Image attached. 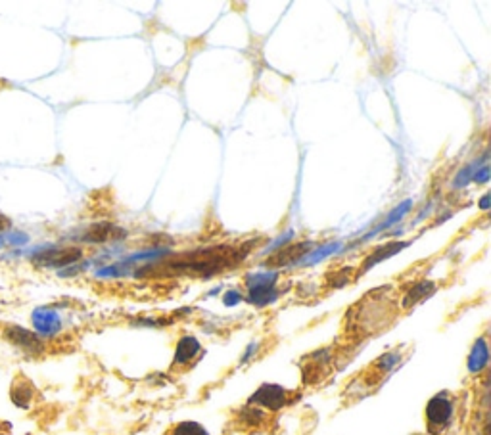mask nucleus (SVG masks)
<instances>
[{"label": "nucleus", "instance_id": "obj_9", "mask_svg": "<svg viewBox=\"0 0 491 435\" xmlns=\"http://www.w3.org/2000/svg\"><path fill=\"white\" fill-rule=\"evenodd\" d=\"M487 360H490V351H487V343H485L484 338L474 343L472 347V353L468 357V370L472 374H480L485 367H487Z\"/></svg>", "mask_w": 491, "mask_h": 435}, {"label": "nucleus", "instance_id": "obj_14", "mask_svg": "<svg viewBox=\"0 0 491 435\" xmlns=\"http://www.w3.org/2000/svg\"><path fill=\"white\" fill-rule=\"evenodd\" d=\"M6 228H10V219L0 213V231H6Z\"/></svg>", "mask_w": 491, "mask_h": 435}, {"label": "nucleus", "instance_id": "obj_2", "mask_svg": "<svg viewBox=\"0 0 491 435\" xmlns=\"http://www.w3.org/2000/svg\"><path fill=\"white\" fill-rule=\"evenodd\" d=\"M455 415V405L447 393H437L436 397H432L426 407V422H428V429H432L434 434H440L442 429H445L453 420Z\"/></svg>", "mask_w": 491, "mask_h": 435}, {"label": "nucleus", "instance_id": "obj_8", "mask_svg": "<svg viewBox=\"0 0 491 435\" xmlns=\"http://www.w3.org/2000/svg\"><path fill=\"white\" fill-rule=\"evenodd\" d=\"M200 341L192 336H184L177 343V351H175V359H173V367H184L190 360L196 359V355L200 353Z\"/></svg>", "mask_w": 491, "mask_h": 435}, {"label": "nucleus", "instance_id": "obj_6", "mask_svg": "<svg viewBox=\"0 0 491 435\" xmlns=\"http://www.w3.org/2000/svg\"><path fill=\"white\" fill-rule=\"evenodd\" d=\"M125 234L127 232L111 223H98V225H90L83 232L81 240L89 244H104V242H116V240L125 238Z\"/></svg>", "mask_w": 491, "mask_h": 435}, {"label": "nucleus", "instance_id": "obj_4", "mask_svg": "<svg viewBox=\"0 0 491 435\" xmlns=\"http://www.w3.org/2000/svg\"><path fill=\"white\" fill-rule=\"evenodd\" d=\"M4 338H6L12 345H16L18 349H21L23 353L28 355H39L42 353V340L39 338V333L31 332L28 328L18 326V324H8L4 328Z\"/></svg>", "mask_w": 491, "mask_h": 435}, {"label": "nucleus", "instance_id": "obj_3", "mask_svg": "<svg viewBox=\"0 0 491 435\" xmlns=\"http://www.w3.org/2000/svg\"><path fill=\"white\" fill-rule=\"evenodd\" d=\"M290 401V393L286 389L274 386V384H265L261 386L250 399V405L261 408V410H280L284 408Z\"/></svg>", "mask_w": 491, "mask_h": 435}, {"label": "nucleus", "instance_id": "obj_12", "mask_svg": "<svg viewBox=\"0 0 491 435\" xmlns=\"http://www.w3.org/2000/svg\"><path fill=\"white\" fill-rule=\"evenodd\" d=\"M432 292H434V284H432V282H420V284L413 286L409 292L403 295L401 307L403 309H409V307H413L415 303L424 300V298Z\"/></svg>", "mask_w": 491, "mask_h": 435}, {"label": "nucleus", "instance_id": "obj_10", "mask_svg": "<svg viewBox=\"0 0 491 435\" xmlns=\"http://www.w3.org/2000/svg\"><path fill=\"white\" fill-rule=\"evenodd\" d=\"M33 322H35V328H37V332L47 333V336L54 333L56 330H58V326H60V320H58L56 313L47 311V309L37 311V313L33 314Z\"/></svg>", "mask_w": 491, "mask_h": 435}, {"label": "nucleus", "instance_id": "obj_13", "mask_svg": "<svg viewBox=\"0 0 491 435\" xmlns=\"http://www.w3.org/2000/svg\"><path fill=\"white\" fill-rule=\"evenodd\" d=\"M171 435H210L204 426H200L198 422H181L177 424Z\"/></svg>", "mask_w": 491, "mask_h": 435}, {"label": "nucleus", "instance_id": "obj_7", "mask_svg": "<svg viewBox=\"0 0 491 435\" xmlns=\"http://www.w3.org/2000/svg\"><path fill=\"white\" fill-rule=\"evenodd\" d=\"M309 250H311V242H298V244L286 245V247H282L280 252L273 253L271 257L267 259V265L269 266L290 265L292 261L300 259L301 255H305Z\"/></svg>", "mask_w": 491, "mask_h": 435}, {"label": "nucleus", "instance_id": "obj_11", "mask_svg": "<svg viewBox=\"0 0 491 435\" xmlns=\"http://www.w3.org/2000/svg\"><path fill=\"white\" fill-rule=\"evenodd\" d=\"M10 399H12L16 407L28 408L31 399H33V389H31V386L25 380L16 381L12 389H10Z\"/></svg>", "mask_w": 491, "mask_h": 435}, {"label": "nucleus", "instance_id": "obj_5", "mask_svg": "<svg viewBox=\"0 0 491 435\" xmlns=\"http://www.w3.org/2000/svg\"><path fill=\"white\" fill-rule=\"evenodd\" d=\"M81 247H56V250H47V252L37 253L35 263L41 266H66L75 263L77 259H81Z\"/></svg>", "mask_w": 491, "mask_h": 435}, {"label": "nucleus", "instance_id": "obj_1", "mask_svg": "<svg viewBox=\"0 0 491 435\" xmlns=\"http://www.w3.org/2000/svg\"><path fill=\"white\" fill-rule=\"evenodd\" d=\"M244 255V252H238L229 245H217V247H210V250H202V252L177 255L165 263V271L192 272V274L210 276V274L223 272L229 266L236 265Z\"/></svg>", "mask_w": 491, "mask_h": 435}]
</instances>
